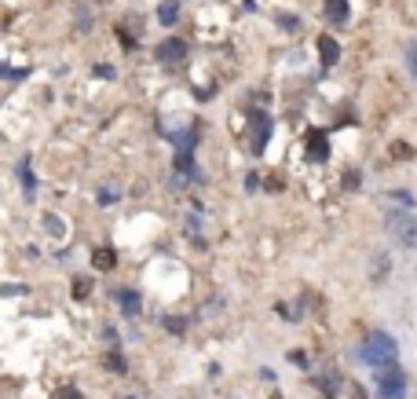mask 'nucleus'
Returning a JSON list of instances; mask_svg holds the SVG:
<instances>
[{"label": "nucleus", "mask_w": 417, "mask_h": 399, "mask_svg": "<svg viewBox=\"0 0 417 399\" xmlns=\"http://www.w3.org/2000/svg\"><path fill=\"white\" fill-rule=\"evenodd\" d=\"M396 355H399V348H396V341L388 337L384 330H373L370 337L359 344V352H355V359H359V363H366V366H388V363H396Z\"/></svg>", "instance_id": "f257e3e1"}, {"label": "nucleus", "mask_w": 417, "mask_h": 399, "mask_svg": "<svg viewBox=\"0 0 417 399\" xmlns=\"http://www.w3.org/2000/svg\"><path fill=\"white\" fill-rule=\"evenodd\" d=\"M384 227L399 246H417V216H414V209H407V205H402V209H388Z\"/></svg>", "instance_id": "f03ea898"}, {"label": "nucleus", "mask_w": 417, "mask_h": 399, "mask_svg": "<svg viewBox=\"0 0 417 399\" xmlns=\"http://www.w3.org/2000/svg\"><path fill=\"white\" fill-rule=\"evenodd\" d=\"M377 399H407V374L399 363L377 366Z\"/></svg>", "instance_id": "7ed1b4c3"}, {"label": "nucleus", "mask_w": 417, "mask_h": 399, "mask_svg": "<svg viewBox=\"0 0 417 399\" xmlns=\"http://www.w3.org/2000/svg\"><path fill=\"white\" fill-rule=\"evenodd\" d=\"M271 118L264 110H249V150L253 154H264V147H267V139H271Z\"/></svg>", "instance_id": "20e7f679"}, {"label": "nucleus", "mask_w": 417, "mask_h": 399, "mask_svg": "<svg viewBox=\"0 0 417 399\" xmlns=\"http://www.w3.org/2000/svg\"><path fill=\"white\" fill-rule=\"evenodd\" d=\"M154 55H158L161 66H176V62H184V59H187V44L179 41V37H168V41L158 44V51H154Z\"/></svg>", "instance_id": "39448f33"}, {"label": "nucleus", "mask_w": 417, "mask_h": 399, "mask_svg": "<svg viewBox=\"0 0 417 399\" xmlns=\"http://www.w3.org/2000/svg\"><path fill=\"white\" fill-rule=\"evenodd\" d=\"M304 154H308V161H326L330 158V139H326V132H308V139H304Z\"/></svg>", "instance_id": "423d86ee"}, {"label": "nucleus", "mask_w": 417, "mask_h": 399, "mask_svg": "<svg viewBox=\"0 0 417 399\" xmlns=\"http://www.w3.org/2000/svg\"><path fill=\"white\" fill-rule=\"evenodd\" d=\"M172 139H176V154H194V143H198V125L187 121Z\"/></svg>", "instance_id": "0eeeda50"}, {"label": "nucleus", "mask_w": 417, "mask_h": 399, "mask_svg": "<svg viewBox=\"0 0 417 399\" xmlns=\"http://www.w3.org/2000/svg\"><path fill=\"white\" fill-rule=\"evenodd\" d=\"M319 59H322V70L337 66V59H341V44H337L333 37H319Z\"/></svg>", "instance_id": "6e6552de"}, {"label": "nucleus", "mask_w": 417, "mask_h": 399, "mask_svg": "<svg viewBox=\"0 0 417 399\" xmlns=\"http://www.w3.org/2000/svg\"><path fill=\"white\" fill-rule=\"evenodd\" d=\"M326 19L333 26H344L348 22V0H326Z\"/></svg>", "instance_id": "1a4fd4ad"}, {"label": "nucleus", "mask_w": 417, "mask_h": 399, "mask_svg": "<svg viewBox=\"0 0 417 399\" xmlns=\"http://www.w3.org/2000/svg\"><path fill=\"white\" fill-rule=\"evenodd\" d=\"M92 267H96V272H110V267H117V253H114L110 246L96 249V253H92Z\"/></svg>", "instance_id": "9d476101"}, {"label": "nucleus", "mask_w": 417, "mask_h": 399, "mask_svg": "<svg viewBox=\"0 0 417 399\" xmlns=\"http://www.w3.org/2000/svg\"><path fill=\"white\" fill-rule=\"evenodd\" d=\"M319 389H322L326 396H330V399H333L337 392H341V389H344V381H341V374H337V370H326V374L319 378Z\"/></svg>", "instance_id": "9b49d317"}, {"label": "nucleus", "mask_w": 417, "mask_h": 399, "mask_svg": "<svg viewBox=\"0 0 417 399\" xmlns=\"http://www.w3.org/2000/svg\"><path fill=\"white\" fill-rule=\"evenodd\" d=\"M176 19H179V4H176V0H165V4L158 8V22L161 26H176Z\"/></svg>", "instance_id": "f8f14e48"}, {"label": "nucleus", "mask_w": 417, "mask_h": 399, "mask_svg": "<svg viewBox=\"0 0 417 399\" xmlns=\"http://www.w3.org/2000/svg\"><path fill=\"white\" fill-rule=\"evenodd\" d=\"M19 176H22V190H26V198H33V195H37V176H33V169H30V161H22V165H19Z\"/></svg>", "instance_id": "ddd939ff"}, {"label": "nucleus", "mask_w": 417, "mask_h": 399, "mask_svg": "<svg viewBox=\"0 0 417 399\" xmlns=\"http://www.w3.org/2000/svg\"><path fill=\"white\" fill-rule=\"evenodd\" d=\"M117 301H121V312L125 315H139V293L121 290V293H117Z\"/></svg>", "instance_id": "4468645a"}, {"label": "nucleus", "mask_w": 417, "mask_h": 399, "mask_svg": "<svg viewBox=\"0 0 417 399\" xmlns=\"http://www.w3.org/2000/svg\"><path fill=\"white\" fill-rule=\"evenodd\" d=\"M88 293H92V282H88V278H77V282H73V297H77V301H85Z\"/></svg>", "instance_id": "2eb2a0df"}, {"label": "nucleus", "mask_w": 417, "mask_h": 399, "mask_svg": "<svg viewBox=\"0 0 417 399\" xmlns=\"http://www.w3.org/2000/svg\"><path fill=\"white\" fill-rule=\"evenodd\" d=\"M407 66H410V73H414V81H417V37L410 41V48H407Z\"/></svg>", "instance_id": "dca6fc26"}, {"label": "nucleus", "mask_w": 417, "mask_h": 399, "mask_svg": "<svg viewBox=\"0 0 417 399\" xmlns=\"http://www.w3.org/2000/svg\"><path fill=\"white\" fill-rule=\"evenodd\" d=\"M107 366H110V370H117V374H121V370H125V359H121V355L114 352V355H107Z\"/></svg>", "instance_id": "f3484780"}, {"label": "nucleus", "mask_w": 417, "mask_h": 399, "mask_svg": "<svg viewBox=\"0 0 417 399\" xmlns=\"http://www.w3.org/2000/svg\"><path fill=\"white\" fill-rule=\"evenodd\" d=\"M399 205H407V209H414V195H407V190H396V195H392Z\"/></svg>", "instance_id": "a211bd4d"}, {"label": "nucleus", "mask_w": 417, "mask_h": 399, "mask_svg": "<svg viewBox=\"0 0 417 399\" xmlns=\"http://www.w3.org/2000/svg\"><path fill=\"white\" fill-rule=\"evenodd\" d=\"M344 187L355 190V187H359V172H348V176H344Z\"/></svg>", "instance_id": "6ab92c4d"}, {"label": "nucleus", "mask_w": 417, "mask_h": 399, "mask_svg": "<svg viewBox=\"0 0 417 399\" xmlns=\"http://www.w3.org/2000/svg\"><path fill=\"white\" fill-rule=\"evenodd\" d=\"M290 359H293L296 366H308V355H304V352H290Z\"/></svg>", "instance_id": "aec40b11"}, {"label": "nucleus", "mask_w": 417, "mask_h": 399, "mask_svg": "<svg viewBox=\"0 0 417 399\" xmlns=\"http://www.w3.org/2000/svg\"><path fill=\"white\" fill-rule=\"evenodd\" d=\"M114 198H117V195H114L110 187H107V190H99V202H103V205H107V202H114Z\"/></svg>", "instance_id": "412c9836"}, {"label": "nucleus", "mask_w": 417, "mask_h": 399, "mask_svg": "<svg viewBox=\"0 0 417 399\" xmlns=\"http://www.w3.org/2000/svg\"><path fill=\"white\" fill-rule=\"evenodd\" d=\"M392 150H396V158H410V154H414V150H407V147H402V143H396Z\"/></svg>", "instance_id": "4be33fe9"}, {"label": "nucleus", "mask_w": 417, "mask_h": 399, "mask_svg": "<svg viewBox=\"0 0 417 399\" xmlns=\"http://www.w3.org/2000/svg\"><path fill=\"white\" fill-rule=\"evenodd\" d=\"M4 77H8V81H19V77H22V70H11V66H4Z\"/></svg>", "instance_id": "5701e85b"}, {"label": "nucleus", "mask_w": 417, "mask_h": 399, "mask_svg": "<svg viewBox=\"0 0 417 399\" xmlns=\"http://www.w3.org/2000/svg\"><path fill=\"white\" fill-rule=\"evenodd\" d=\"M59 399H81V392H73V389H62Z\"/></svg>", "instance_id": "b1692460"}, {"label": "nucleus", "mask_w": 417, "mask_h": 399, "mask_svg": "<svg viewBox=\"0 0 417 399\" xmlns=\"http://www.w3.org/2000/svg\"><path fill=\"white\" fill-rule=\"evenodd\" d=\"M348 399H366V396H362V389H359L355 381H351V396H348Z\"/></svg>", "instance_id": "393cba45"}]
</instances>
